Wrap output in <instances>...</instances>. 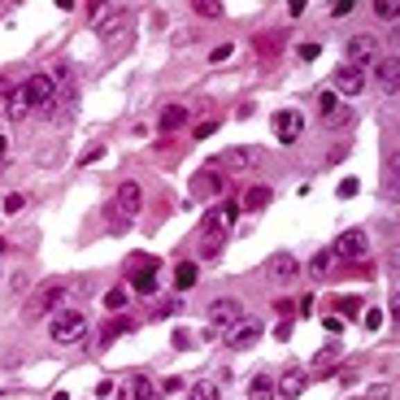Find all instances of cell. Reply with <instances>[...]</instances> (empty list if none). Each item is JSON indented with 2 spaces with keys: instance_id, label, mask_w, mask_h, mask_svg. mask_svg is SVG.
<instances>
[{
  "instance_id": "2",
  "label": "cell",
  "mask_w": 400,
  "mask_h": 400,
  "mask_svg": "<svg viewBox=\"0 0 400 400\" xmlns=\"http://www.w3.org/2000/svg\"><path fill=\"white\" fill-rule=\"evenodd\" d=\"M235 218H239V200H222V205H214V209L200 218V235L205 239H227Z\"/></svg>"
},
{
  "instance_id": "4",
  "label": "cell",
  "mask_w": 400,
  "mask_h": 400,
  "mask_svg": "<svg viewBox=\"0 0 400 400\" xmlns=\"http://www.w3.org/2000/svg\"><path fill=\"white\" fill-rule=\"evenodd\" d=\"M261 335H266V322H261V318H239L235 327L222 331V344H227L231 353H244V348H252Z\"/></svg>"
},
{
  "instance_id": "33",
  "label": "cell",
  "mask_w": 400,
  "mask_h": 400,
  "mask_svg": "<svg viewBox=\"0 0 400 400\" xmlns=\"http://www.w3.org/2000/svg\"><path fill=\"white\" fill-rule=\"evenodd\" d=\"M22 205H26L22 191H9V196H5V214H9V218H13V214H22Z\"/></svg>"
},
{
  "instance_id": "12",
  "label": "cell",
  "mask_w": 400,
  "mask_h": 400,
  "mask_svg": "<svg viewBox=\"0 0 400 400\" xmlns=\"http://www.w3.org/2000/svg\"><path fill=\"white\" fill-rule=\"evenodd\" d=\"M239 318H244V305H239L235 296H222V300H214V305H209V322H214V327H222V331L235 327Z\"/></svg>"
},
{
  "instance_id": "14",
  "label": "cell",
  "mask_w": 400,
  "mask_h": 400,
  "mask_svg": "<svg viewBox=\"0 0 400 400\" xmlns=\"http://www.w3.org/2000/svg\"><path fill=\"white\" fill-rule=\"evenodd\" d=\"M257 162H261V148H252V144H239V148H227V153H222V166H227L231 174L252 170Z\"/></svg>"
},
{
  "instance_id": "7",
  "label": "cell",
  "mask_w": 400,
  "mask_h": 400,
  "mask_svg": "<svg viewBox=\"0 0 400 400\" xmlns=\"http://www.w3.org/2000/svg\"><path fill=\"white\" fill-rule=\"evenodd\" d=\"M66 296H70V292H66V287H61V283H48V287H40V292L26 300V313H31V318L57 313L61 305H66Z\"/></svg>"
},
{
  "instance_id": "5",
  "label": "cell",
  "mask_w": 400,
  "mask_h": 400,
  "mask_svg": "<svg viewBox=\"0 0 400 400\" xmlns=\"http://www.w3.org/2000/svg\"><path fill=\"white\" fill-rule=\"evenodd\" d=\"M344 57H348V66H357V70L370 74V66L383 57V48H379V40H374V35H353V40L344 44Z\"/></svg>"
},
{
  "instance_id": "44",
  "label": "cell",
  "mask_w": 400,
  "mask_h": 400,
  "mask_svg": "<svg viewBox=\"0 0 400 400\" xmlns=\"http://www.w3.org/2000/svg\"><path fill=\"white\" fill-rule=\"evenodd\" d=\"M322 327H327L331 335H340V331H344V318H340V313H331V318H327V322H322Z\"/></svg>"
},
{
  "instance_id": "40",
  "label": "cell",
  "mask_w": 400,
  "mask_h": 400,
  "mask_svg": "<svg viewBox=\"0 0 400 400\" xmlns=\"http://www.w3.org/2000/svg\"><path fill=\"white\" fill-rule=\"evenodd\" d=\"M227 57H231V44H218L214 53H209V61H214V66H222V61H227Z\"/></svg>"
},
{
  "instance_id": "34",
  "label": "cell",
  "mask_w": 400,
  "mask_h": 400,
  "mask_svg": "<svg viewBox=\"0 0 400 400\" xmlns=\"http://www.w3.org/2000/svg\"><path fill=\"white\" fill-rule=\"evenodd\" d=\"M257 53H261V57H275V53H279V35H261V40H257Z\"/></svg>"
},
{
  "instance_id": "21",
  "label": "cell",
  "mask_w": 400,
  "mask_h": 400,
  "mask_svg": "<svg viewBox=\"0 0 400 400\" xmlns=\"http://www.w3.org/2000/svg\"><path fill=\"white\" fill-rule=\"evenodd\" d=\"M179 126H187V109L183 105H166L162 109V131L170 135V131H179Z\"/></svg>"
},
{
  "instance_id": "13",
  "label": "cell",
  "mask_w": 400,
  "mask_h": 400,
  "mask_svg": "<svg viewBox=\"0 0 400 400\" xmlns=\"http://www.w3.org/2000/svg\"><path fill=\"white\" fill-rule=\"evenodd\" d=\"M300 131H305V118H300L296 109H279V114H275V135H279V144H296Z\"/></svg>"
},
{
  "instance_id": "32",
  "label": "cell",
  "mask_w": 400,
  "mask_h": 400,
  "mask_svg": "<svg viewBox=\"0 0 400 400\" xmlns=\"http://www.w3.org/2000/svg\"><path fill=\"white\" fill-rule=\"evenodd\" d=\"M318 53H322V44H313V40H305V44H296V57H300V61H313Z\"/></svg>"
},
{
  "instance_id": "1",
  "label": "cell",
  "mask_w": 400,
  "mask_h": 400,
  "mask_svg": "<svg viewBox=\"0 0 400 400\" xmlns=\"http://www.w3.org/2000/svg\"><path fill=\"white\" fill-rule=\"evenodd\" d=\"M48 335H53V344H83L87 340V318L74 313V309H57L53 322H48Z\"/></svg>"
},
{
  "instance_id": "15",
  "label": "cell",
  "mask_w": 400,
  "mask_h": 400,
  "mask_svg": "<svg viewBox=\"0 0 400 400\" xmlns=\"http://www.w3.org/2000/svg\"><path fill=\"white\" fill-rule=\"evenodd\" d=\"M222 174L218 170H200V174H191V196L196 200H214V196H222Z\"/></svg>"
},
{
  "instance_id": "48",
  "label": "cell",
  "mask_w": 400,
  "mask_h": 400,
  "mask_svg": "<svg viewBox=\"0 0 400 400\" xmlns=\"http://www.w3.org/2000/svg\"><path fill=\"white\" fill-rule=\"evenodd\" d=\"M0 252H5V239H0Z\"/></svg>"
},
{
  "instance_id": "10",
  "label": "cell",
  "mask_w": 400,
  "mask_h": 400,
  "mask_svg": "<svg viewBox=\"0 0 400 400\" xmlns=\"http://www.w3.org/2000/svg\"><path fill=\"white\" fill-rule=\"evenodd\" d=\"M305 388H309V370H300V365H292V370H283V379H275V396H283V400H300Z\"/></svg>"
},
{
  "instance_id": "27",
  "label": "cell",
  "mask_w": 400,
  "mask_h": 400,
  "mask_svg": "<svg viewBox=\"0 0 400 400\" xmlns=\"http://www.w3.org/2000/svg\"><path fill=\"white\" fill-rule=\"evenodd\" d=\"M309 275L313 279H327L331 275V252H313V257H309Z\"/></svg>"
},
{
  "instance_id": "43",
  "label": "cell",
  "mask_w": 400,
  "mask_h": 400,
  "mask_svg": "<svg viewBox=\"0 0 400 400\" xmlns=\"http://www.w3.org/2000/svg\"><path fill=\"white\" fill-rule=\"evenodd\" d=\"M214 131H218V122H214V118H209V122H200V126H196V139H209Z\"/></svg>"
},
{
  "instance_id": "38",
  "label": "cell",
  "mask_w": 400,
  "mask_h": 400,
  "mask_svg": "<svg viewBox=\"0 0 400 400\" xmlns=\"http://www.w3.org/2000/svg\"><path fill=\"white\" fill-rule=\"evenodd\" d=\"M357 5H353V0H335V5H331V18H348V13H353Z\"/></svg>"
},
{
  "instance_id": "30",
  "label": "cell",
  "mask_w": 400,
  "mask_h": 400,
  "mask_svg": "<svg viewBox=\"0 0 400 400\" xmlns=\"http://www.w3.org/2000/svg\"><path fill=\"white\" fill-rule=\"evenodd\" d=\"M105 309H126V287H109V292H105Z\"/></svg>"
},
{
  "instance_id": "47",
  "label": "cell",
  "mask_w": 400,
  "mask_h": 400,
  "mask_svg": "<svg viewBox=\"0 0 400 400\" xmlns=\"http://www.w3.org/2000/svg\"><path fill=\"white\" fill-rule=\"evenodd\" d=\"M5 153H9V139H5V135H0V157H5Z\"/></svg>"
},
{
  "instance_id": "3",
  "label": "cell",
  "mask_w": 400,
  "mask_h": 400,
  "mask_svg": "<svg viewBox=\"0 0 400 400\" xmlns=\"http://www.w3.org/2000/svg\"><path fill=\"white\" fill-rule=\"evenodd\" d=\"M26 96H31V114H53L57 109V78L53 74H31L26 78Z\"/></svg>"
},
{
  "instance_id": "11",
  "label": "cell",
  "mask_w": 400,
  "mask_h": 400,
  "mask_svg": "<svg viewBox=\"0 0 400 400\" xmlns=\"http://www.w3.org/2000/svg\"><path fill=\"white\" fill-rule=\"evenodd\" d=\"M331 87L340 92V96H361L365 92V70H357V66H340L331 74Z\"/></svg>"
},
{
  "instance_id": "35",
  "label": "cell",
  "mask_w": 400,
  "mask_h": 400,
  "mask_svg": "<svg viewBox=\"0 0 400 400\" xmlns=\"http://www.w3.org/2000/svg\"><path fill=\"white\" fill-rule=\"evenodd\" d=\"M357 191H361V179H344L340 183V200H353Z\"/></svg>"
},
{
  "instance_id": "8",
  "label": "cell",
  "mask_w": 400,
  "mask_h": 400,
  "mask_svg": "<svg viewBox=\"0 0 400 400\" xmlns=\"http://www.w3.org/2000/svg\"><path fill=\"white\" fill-rule=\"evenodd\" d=\"M101 13L92 18V31L101 40H114L118 31H126V5H96Z\"/></svg>"
},
{
  "instance_id": "46",
  "label": "cell",
  "mask_w": 400,
  "mask_h": 400,
  "mask_svg": "<svg viewBox=\"0 0 400 400\" xmlns=\"http://www.w3.org/2000/svg\"><path fill=\"white\" fill-rule=\"evenodd\" d=\"M361 309V300L357 296H348V300H340V313H357Z\"/></svg>"
},
{
  "instance_id": "17",
  "label": "cell",
  "mask_w": 400,
  "mask_h": 400,
  "mask_svg": "<svg viewBox=\"0 0 400 400\" xmlns=\"http://www.w3.org/2000/svg\"><path fill=\"white\" fill-rule=\"evenodd\" d=\"M266 275L275 279V283H287V279H296V275H300V261L292 257V252H275V257L266 261Z\"/></svg>"
},
{
  "instance_id": "31",
  "label": "cell",
  "mask_w": 400,
  "mask_h": 400,
  "mask_svg": "<svg viewBox=\"0 0 400 400\" xmlns=\"http://www.w3.org/2000/svg\"><path fill=\"white\" fill-rule=\"evenodd\" d=\"M191 9H196V18H222V5H218V0H196Z\"/></svg>"
},
{
  "instance_id": "25",
  "label": "cell",
  "mask_w": 400,
  "mask_h": 400,
  "mask_svg": "<svg viewBox=\"0 0 400 400\" xmlns=\"http://www.w3.org/2000/svg\"><path fill=\"white\" fill-rule=\"evenodd\" d=\"M270 200H275V191H270V187H252L248 196H244V205H239V209H266Z\"/></svg>"
},
{
  "instance_id": "36",
  "label": "cell",
  "mask_w": 400,
  "mask_h": 400,
  "mask_svg": "<svg viewBox=\"0 0 400 400\" xmlns=\"http://www.w3.org/2000/svg\"><path fill=\"white\" fill-rule=\"evenodd\" d=\"M361 322H365V331H379V327H383V313H379V309H365Z\"/></svg>"
},
{
  "instance_id": "19",
  "label": "cell",
  "mask_w": 400,
  "mask_h": 400,
  "mask_svg": "<svg viewBox=\"0 0 400 400\" xmlns=\"http://www.w3.org/2000/svg\"><path fill=\"white\" fill-rule=\"evenodd\" d=\"M322 122H327V126H344V122H348V109L335 101V92L322 96Z\"/></svg>"
},
{
  "instance_id": "6",
  "label": "cell",
  "mask_w": 400,
  "mask_h": 400,
  "mask_svg": "<svg viewBox=\"0 0 400 400\" xmlns=\"http://www.w3.org/2000/svg\"><path fill=\"white\" fill-rule=\"evenodd\" d=\"M365 252H370V239H365V231H361V227H348L344 235H335V248H331V257L361 261Z\"/></svg>"
},
{
  "instance_id": "28",
  "label": "cell",
  "mask_w": 400,
  "mask_h": 400,
  "mask_svg": "<svg viewBox=\"0 0 400 400\" xmlns=\"http://www.w3.org/2000/svg\"><path fill=\"white\" fill-rule=\"evenodd\" d=\"M191 283H196V266H191V261H183L179 270H174V287H179V292H187Z\"/></svg>"
},
{
  "instance_id": "45",
  "label": "cell",
  "mask_w": 400,
  "mask_h": 400,
  "mask_svg": "<svg viewBox=\"0 0 400 400\" xmlns=\"http://www.w3.org/2000/svg\"><path fill=\"white\" fill-rule=\"evenodd\" d=\"M222 244H227V239H205V257H218Z\"/></svg>"
},
{
  "instance_id": "9",
  "label": "cell",
  "mask_w": 400,
  "mask_h": 400,
  "mask_svg": "<svg viewBox=\"0 0 400 400\" xmlns=\"http://www.w3.org/2000/svg\"><path fill=\"white\" fill-rule=\"evenodd\" d=\"M139 205H144V191H139V183H131V179H126V183L118 187V196H114V214L131 222V218L139 214Z\"/></svg>"
},
{
  "instance_id": "41",
  "label": "cell",
  "mask_w": 400,
  "mask_h": 400,
  "mask_svg": "<svg viewBox=\"0 0 400 400\" xmlns=\"http://www.w3.org/2000/svg\"><path fill=\"white\" fill-rule=\"evenodd\" d=\"M174 348H191V331H187V327L174 331Z\"/></svg>"
},
{
  "instance_id": "37",
  "label": "cell",
  "mask_w": 400,
  "mask_h": 400,
  "mask_svg": "<svg viewBox=\"0 0 400 400\" xmlns=\"http://www.w3.org/2000/svg\"><path fill=\"white\" fill-rule=\"evenodd\" d=\"M122 331H126V318H114V327H105V344H114Z\"/></svg>"
},
{
  "instance_id": "39",
  "label": "cell",
  "mask_w": 400,
  "mask_h": 400,
  "mask_svg": "<svg viewBox=\"0 0 400 400\" xmlns=\"http://www.w3.org/2000/svg\"><path fill=\"white\" fill-rule=\"evenodd\" d=\"M101 157H105V148H101V144H92V148L78 157V166H92V162H101Z\"/></svg>"
},
{
  "instance_id": "18",
  "label": "cell",
  "mask_w": 400,
  "mask_h": 400,
  "mask_svg": "<svg viewBox=\"0 0 400 400\" xmlns=\"http://www.w3.org/2000/svg\"><path fill=\"white\" fill-rule=\"evenodd\" d=\"M5 118H13V122L31 118V96H26V83H22V87H13V92L5 96Z\"/></svg>"
},
{
  "instance_id": "20",
  "label": "cell",
  "mask_w": 400,
  "mask_h": 400,
  "mask_svg": "<svg viewBox=\"0 0 400 400\" xmlns=\"http://www.w3.org/2000/svg\"><path fill=\"white\" fill-rule=\"evenodd\" d=\"M374 66H379V70H374V74H379V83L392 92V87H396V78H400V61H396V57H379Z\"/></svg>"
},
{
  "instance_id": "23",
  "label": "cell",
  "mask_w": 400,
  "mask_h": 400,
  "mask_svg": "<svg viewBox=\"0 0 400 400\" xmlns=\"http://www.w3.org/2000/svg\"><path fill=\"white\" fill-rule=\"evenodd\" d=\"M270 396H275V379L270 374H257L248 383V400H270Z\"/></svg>"
},
{
  "instance_id": "22",
  "label": "cell",
  "mask_w": 400,
  "mask_h": 400,
  "mask_svg": "<svg viewBox=\"0 0 400 400\" xmlns=\"http://www.w3.org/2000/svg\"><path fill=\"white\" fill-rule=\"evenodd\" d=\"M135 292H139V296H153V292H157V266H153V261H144V270L135 275Z\"/></svg>"
},
{
  "instance_id": "29",
  "label": "cell",
  "mask_w": 400,
  "mask_h": 400,
  "mask_svg": "<svg viewBox=\"0 0 400 400\" xmlns=\"http://www.w3.org/2000/svg\"><path fill=\"white\" fill-rule=\"evenodd\" d=\"M187 400H222V392H218V383H196Z\"/></svg>"
},
{
  "instance_id": "42",
  "label": "cell",
  "mask_w": 400,
  "mask_h": 400,
  "mask_svg": "<svg viewBox=\"0 0 400 400\" xmlns=\"http://www.w3.org/2000/svg\"><path fill=\"white\" fill-rule=\"evenodd\" d=\"M114 392H118L114 383H109V379H101V383H96V392H92V396H101V400H105V396H114Z\"/></svg>"
},
{
  "instance_id": "24",
  "label": "cell",
  "mask_w": 400,
  "mask_h": 400,
  "mask_svg": "<svg viewBox=\"0 0 400 400\" xmlns=\"http://www.w3.org/2000/svg\"><path fill=\"white\" fill-rule=\"evenodd\" d=\"M335 361H340V348H322V353L313 357V370H309V379H313V374H331V365H335Z\"/></svg>"
},
{
  "instance_id": "16",
  "label": "cell",
  "mask_w": 400,
  "mask_h": 400,
  "mask_svg": "<svg viewBox=\"0 0 400 400\" xmlns=\"http://www.w3.org/2000/svg\"><path fill=\"white\" fill-rule=\"evenodd\" d=\"M118 400H157V383H153L148 374H131V379L122 383Z\"/></svg>"
},
{
  "instance_id": "26",
  "label": "cell",
  "mask_w": 400,
  "mask_h": 400,
  "mask_svg": "<svg viewBox=\"0 0 400 400\" xmlns=\"http://www.w3.org/2000/svg\"><path fill=\"white\" fill-rule=\"evenodd\" d=\"M374 18H383V22H396L400 18V5H396V0H374Z\"/></svg>"
}]
</instances>
